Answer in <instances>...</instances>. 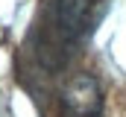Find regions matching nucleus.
<instances>
[{
	"mask_svg": "<svg viewBox=\"0 0 126 117\" xmlns=\"http://www.w3.org/2000/svg\"><path fill=\"white\" fill-rule=\"evenodd\" d=\"M47 21H50V29L56 32V38L64 41V44L82 38V35L91 29L88 6H85L82 0H50V6H47Z\"/></svg>",
	"mask_w": 126,
	"mask_h": 117,
	"instance_id": "obj_1",
	"label": "nucleus"
},
{
	"mask_svg": "<svg viewBox=\"0 0 126 117\" xmlns=\"http://www.w3.org/2000/svg\"><path fill=\"white\" fill-rule=\"evenodd\" d=\"M67 117H100L103 114V91L91 73H76L62 91Z\"/></svg>",
	"mask_w": 126,
	"mask_h": 117,
	"instance_id": "obj_2",
	"label": "nucleus"
}]
</instances>
